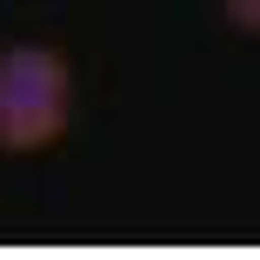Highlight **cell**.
Here are the masks:
<instances>
[{
	"label": "cell",
	"mask_w": 260,
	"mask_h": 260,
	"mask_svg": "<svg viewBox=\"0 0 260 260\" xmlns=\"http://www.w3.org/2000/svg\"><path fill=\"white\" fill-rule=\"evenodd\" d=\"M220 7H227V20L240 34H260V0H220Z\"/></svg>",
	"instance_id": "cell-2"
},
{
	"label": "cell",
	"mask_w": 260,
	"mask_h": 260,
	"mask_svg": "<svg viewBox=\"0 0 260 260\" xmlns=\"http://www.w3.org/2000/svg\"><path fill=\"white\" fill-rule=\"evenodd\" d=\"M74 120V67L60 47L20 40L0 54V153H47Z\"/></svg>",
	"instance_id": "cell-1"
}]
</instances>
